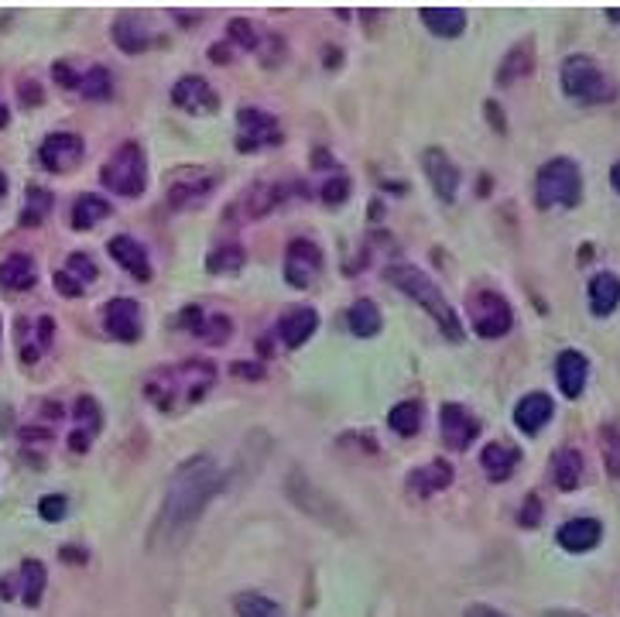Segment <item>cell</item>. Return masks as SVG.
Returning <instances> with one entry per match:
<instances>
[{
  "label": "cell",
  "mask_w": 620,
  "mask_h": 617,
  "mask_svg": "<svg viewBox=\"0 0 620 617\" xmlns=\"http://www.w3.org/2000/svg\"><path fill=\"white\" fill-rule=\"evenodd\" d=\"M223 470L209 453H192L175 467V474L165 484V498L148 528L151 552H179L192 539L199 518L206 515L209 501L220 494Z\"/></svg>",
  "instance_id": "obj_1"
},
{
  "label": "cell",
  "mask_w": 620,
  "mask_h": 617,
  "mask_svg": "<svg viewBox=\"0 0 620 617\" xmlns=\"http://www.w3.org/2000/svg\"><path fill=\"white\" fill-rule=\"evenodd\" d=\"M620 306V275L614 271H600L590 278V309L597 316H610Z\"/></svg>",
  "instance_id": "obj_31"
},
{
  "label": "cell",
  "mask_w": 620,
  "mask_h": 617,
  "mask_svg": "<svg viewBox=\"0 0 620 617\" xmlns=\"http://www.w3.org/2000/svg\"><path fill=\"white\" fill-rule=\"evenodd\" d=\"M285 494H288V501H292L295 508H302L305 515L312 518V522L333 528V532H353L350 511H346L329 491H322V487L309 474H305L302 467H295L292 474L285 477Z\"/></svg>",
  "instance_id": "obj_4"
},
{
  "label": "cell",
  "mask_w": 620,
  "mask_h": 617,
  "mask_svg": "<svg viewBox=\"0 0 620 617\" xmlns=\"http://www.w3.org/2000/svg\"><path fill=\"white\" fill-rule=\"evenodd\" d=\"M388 282L398 288V292L412 295V299L429 312L432 319L439 323V330L449 336L453 343L463 340V323L460 316H456V309L446 302V295H442V288L432 282L429 275H425L422 268H415V264H394L388 268Z\"/></svg>",
  "instance_id": "obj_3"
},
{
  "label": "cell",
  "mask_w": 620,
  "mask_h": 617,
  "mask_svg": "<svg viewBox=\"0 0 620 617\" xmlns=\"http://www.w3.org/2000/svg\"><path fill=\"white\" fill-rule=\"evenodd\" d=\"M79 93H83L86 100H107V96H114V76H110V69L93 66L90 72H83Z\"/></svg>",
  "instance_id": "obj_40"
},
{
  "label": "cell",
  "mask_w": 620,
  "mask_h": 617,
  "mask_svg": "<svg viewBox=\"0 0 620 617\" xmlns=\"http://www.w3.org/2000/svg\"><path fill=\"white\" fill-rule=\"evenodd\" d=\"M463 617H507V614L497 611V607H490V604H470L463 611Z\"/></svg>",
  "instance_id": "obj_49"
},
{
  "label": "cell",
  "mask_w": 620,
  "mask_h": 617,
  "mask_svg": "<svg viewBox=\"0 0 620 617\" xmlns=\"http://www.w3.org/2000/svg\"><path fill=\"white\" fill-rule=\"evenodd\" d=\"M487 117H490V124H494V131H507V120L501 117V107H497L494 100H487Z\"/></svg>",
  "instance_id": "obj_50"
},
{
  "label": "cell",
  "mask_w": 620,
  "mask_h": 617,
  "mask_svg": "<svg viewBox=\"0 0 620 617\" xmlns=\"http://www.w3.org/2000/svg\"><path fill=\"white\" fill-rule=\"evenodd\" d=\"M100 179H103V186L110 192H117V196L138 199L144 186H148V158H144L141 144L138 141L120 144L114 155L107 158Z\"/></svg>",
  "instance_id": "obj_7"
},
{
  "label": "cell",
  "mask_w": 620,
  "mask_h": 617,
  "mask_svg": "<svg viewBox=\"0 0 620 617\" xmlns=\"http://www.w3.org/2000/svg\"><path fill=\"white\" fill-rule=\"evenodd\" d=\"M233 611L237 617H281V604L257 590H244V594L233 597Z\"/></svg>",
  "instance_id": "obj_36"
},
{
  "label": "cell",
  "mask_w": 620,
  "mask_h": 617,
  "mask_svg": "<svg viewBox=\"0 0 620 617\" xmlns=\"http://www.w3.org/2000/svg\"><path fill=\"white\" fill-rule=\"evenodd\" d=\"M281 203V189L278 186H254V189H247L244 192V210L251 220H257V216H268L275 206Z\"/></svg>",
  "instance_id": "obj_39"
},
{
  "label": "cell",
  "mask_w": 620,
  "mask_h": 617,
  "mask_svg": "<svg viewBox=\"0 0 620 617\" xmlns=\"http://www.w3.org/2000/svg\"><path fill=\"white\" fill-rule=\"evenodd\" d=\"M449 484H453V467H449L446 460L422 463V467H415L412 474L405 477L408 494H415V498H432V494L446 491Z\"/></svg>",
  "instance_id": "obj_25"
},
{
  "label": "cell",
  "mask_w": 620,
  "mask_h": 617,
  "mask_svg": "<svg viewBox=\"0 0 620 617\" xmlns=\"http://www.w3.org/2000/svg\"><path fill=\"white\" fill-rule=\"evenodd\" d=\"M346 323H350V330L357 336H377L384 326V316H381V309H377V302L357 299L350 306V312H346Z\"/></svg>",
  "instance_id": "obj_34"
},
{
  "label": "cell",
  "mask_w": 620,
  "mask_h": 617,
  "mask_svg": "<svg viewBox=\"0 0 620 617\" xmlns=\"http://www.w3.org/2000/svg\"><path fill=\"white\" fill-rule=\"evenodd\" d=\"M552 480L559 484V491H576L583 484V456L579 450H559L552 460Z\"/></svg>",
  "instance_id": "obj_33"
},
{
  "label": "cell",
  "mask_w": 620,
  "mask_h": 617,
  "mask_svg": "<svg viewBox=\"0 0 620 617\" xmlns=\"http://www.w3.org/2000/svg\"><path fill=\"white\" fill-rule=\"evenodd\" d=\"M52 206H55L52 192L42 189V186H31L28 196H24V206H21V223H24V227H38V223L48 220Z\"/></svg>",
  "instance_id": "obj_37"
},
{
  "label": "cell",
  "mask_w": 620,
  "mask_h": 617,
  "mask_svg": "<svg viewBox=\"0 0 620 617\" xmlns=\"http://www.w3.org/2000/svg\"><path fill=\"white\" fill-rule=\"evenodd\" d=\"M96 278H100L96 261L90 254L76 251V254H69V261L62 264V271L55 275V288H59L62 295H69V299H76V295H83L90 285H96Z\"/></svg>",
  "instance_id": "obj_21"
},
{
  "label": "cell",
  "mask_w": 620,
  "mask_h": 617,
  "mask_svg": "<svg viewBox=\"0 0 620 617\" xmlns=\"http://www.w3.org/2000/svg\"><path fill=\"white\" fill-rule=\"evenodd\" d=\"M110 216V203L96 192H83L72 206V227L76 230H93L96 223H103Z\"/></svg>",
  "instance_id": "obj_32"
},
{
  "label": "cell",
  "mask_w": 620,
  "mask_h": 617,
  "mask_svg": "<svg viewBox=\"0 0 620 617\" xmlns=\"http://www.w3.org/2000/svg\"><path fill=\"white\" fill-rule=\"evenodd\" d=\"M21 600L24 607H38L42 604V594H45V583H48V570L45 563H38V559H24L21 563Z\"/></svg>",
  "instance_id": "obj_35"
},
{
  "label": "cell",
  "mask_w": 620,
  "mask_h": 617,
  "mask_svg": "<svg viewBox=\"0 0 620 617\" xmlns=\"http://www.w3.org/2000/svg\"><path fill=\"white\" fill-rule=\"evenodd\" d=\"M38 282V268L31 254H11V258L0 261V288L7 292H24Z\"/></svg>",
  "instance_id": "obj_30"
},
{
  "label": "cell",
  "mask_w": 620,
  "mask_h": 617,
  "mask_svg": "<svg viewBox=\"0 0 620 617\" xmlns=\"http://www.w3.org/2000/svg\"><path fill=\"white\" fill-rule=\"evenodd\" d=\"M220 175L206 165H179L172 175H168V203L175 210H192V206L206 203L209 192L216 189Z\"/></svg>",
  "instance_id": "obj_8"
},
{
  "label": "cell",
  "mask_w": 620,
  "mask_h": 617,
  "mask_svg": "<svg viewBox=\"0 0 620 617\" xmlns=\"http://www.w3.org/2000/svg\"><path fill=\"white\" fill-rule=\"evenodd\" d=\"M470 323H473V330H477V336H483V340H497V336L511 333L514 309L501 292L483 288V292H477L470 299Z\"/></svg>",
  "instance_id": "obj_9"
},
{
  "label": "cell",
  "mask_w": 620,
  "mask_h": 617,
  "mask_svg": "<svg viewBox=\"0 0 620 617\" xmlns=\"http://www.w3.org/2000/svg\"><path fill=\"white\" fill-rule=\"evenodd\" d=\"M600 450H603V460H607L610 477H620V429L617 426H603Z\"/></svg>",
  "instance_id": "obj_42"
},
{
  "label": "cell",
  "mask_w": 620,
  "mask_h": 617,
  "mask_svg": "<svg viewBox=\"0 0 620 617\" xmlns=\"http://www.w3.org/2000/svg\"><path fill=\"white\" fill-rule=\"evenodd\" d=\"M83 155H86V144L72 131L48 134L42 141V151H38V158H42L48 172H72V168H79V162H83Z\"/></svg>",
  "instance_id": "obj_14"
},
{
  "label": "cell",
  "mask_w": 620,
  "mask_h": 617,
  "mask_svg": "<svg viewBox=\"0 0 620 617\" xmlns=\"http://www.w3.org/2000/svg\"><path fill=\"white\" fill-rule=\"evenodd\" d=\"M535 72V38H521L507 48L501 69H497V86H511Z\"/></svg>",
  "instance_id": "obj_27"
},
{
  "label": "cell",
  "mask_w": 620,
  "mask_h": 617,
  "mask_svg": "<svg viewBox=\"0 0 620 617\" xmlns=\"http://www.w3.org/2000/svg\"><path fill=\"white\" fill-rule=\"evenodd\" d=\"M230 374H237V378H251V381H261L264 378V367L261 364H233Z\"/></svg>",
  "instance_id": "obj_48"
},
{
  "label": "cell",
  "mask_w": 620,
  "mask_h": 617,
  "mask_svg": "<svg viewBox=\"0 0 620 617\" xmlns=\"http://www.w3.org/2000/svg\"><path fill=\"white\" fill-rule=\"evenodd\" d=\"M480 467L490 484H504V480H511L514 470L521 467V446L511 443V439H494V443L483 446Z\"/></svg>",
  "instance_id": "obj_18"
},
{
  "label": "cell",
  "mask_w": 620,
  "mask_h": 617,
  "mask_svg": "<svg viewBox=\"0 0 620 617\" xmlns=\"http://www.w3.org/2000/svg\"><path fill=\"white\" fill-rule=\"evenodd\" d=\"M216 367L203 357H189L179 364H165L144 378V398L165 415H179L185 408L199 405L213 391Z\"/></svg>",
  "instance_id": "obj_2"
},
{
  "label": "cell",
  "mask_w": 620,
  "mask_h": 617,
  "mask_svg": "<svg viewBox=\"0 0 620 617\" xmlns=\"http://www.w3.org/2000/svg\"><path fill=\"white\" fill-rule=\"evenodd\" d=\"M319 199H322L326 206L346 203V199H350V179H346V175H340V179H329L326 186L319 189Z\"/></svg>",
  "instance_id": "obj_44"
},
{
  "label": "cell",
  "mask_w": 620,
  "mask_h": 617,
  "mask_svg": "<svg viewBox=\"0 0 620 617\" xmlns=\"http://www.w3.org/2000/svg\"><path fill=\"white\" fill-rule=\"evenodd\" d=\"M62 559H86V556L79 552V546H66L62 549Z\"/></svg>",
  "instance_id": "obj_53"
},
{
  "label": "cell",
  "mask_w": 620,
  "mask_h": 617,
  "mask_svg": "<svg viewBox=\"0 0 620 617\" xmlns=\"http://www.w3.org/2000/svg\"><path fill=\"white\" fill-rule=\"evenodd\" d=\"M542 617H586V614H579V611H566V607H555V611H545Z\"/></svg>",
  "instance_id": "obj_52"
},
{
  "label": "cell",
  "mask_w": 620,
  "mask_h": 617,
  "mask_svg": "<svg viewBox=\"0 0 620 617\" xmlns=\"http://www.w3.org/2000/svg\"><path fill=\"white\" fill-rule=\"evenodd\" d=\"M607 21H614V24H620V7H610V11H607Z\"/></svg>",
  "instance_id": "obj_55"
},
{
  "label": "cell",
  "mask_w": 620,
  "mask_h": 617,
  "mask_svg": "<svg viewBox=\"0 0 620 617\" xmlns=\"http://www.w3.org/2000/svg\"><path fill=\"white\" fill-rule=\"evenodd\" d=\"M7 124V107H0V127Z\"/></svg>",
  "instance_id": "obj_57"
},
{
  "label": "cell",
  "mask_w": 620,
  "mask_h": 617,
  "mask_svg": "<svg viewBox=\"0 0 620 617\" xmlns=\"http://www.w3.org/2000/svg\"><path fill=\"white\" fill-rule=\"evenodd\" d=\"M610 182H614V189L620 192V162H617L614 168H610Z\"/></svg>",
  "instance_id": "obj_54"
},
{
  "label": "cell",
  "mask_w": 620,
  "mask_h": 617,
  "mask_svg": "<svg viewBox=\"0 0 620 617\" xmlns=\"http://www.w3.org/2000/svg\"><path fill=\"white\" fill-rule=\"evenodd\" d=\"M586 374H590V360H586V354H579V350H573V347L559 350V357H555V381H559L562 395L566 398L583 395Z\"/></svg>",
  "instance_id": "obj_22"
},
{
  "label": "cell",
  "mask_w": 620,
  "mask_h": 617,
  "mask_svg": "<svg viewBox=\"0 0 620 617\" xmlns=\"http://www.w3.org/2000/svg\"><path fill=\"white\" fill-rule=\"evenodd\" d=\"M182 323L196 340L209 343V347H220V343H227L233 336V319L223 316V312H206L199 306H189L182 312Z\"/></svg>",
  "instance_id": "obj_17"
},
{
  "label": "cell",
  "mask_w": 620,
  "mask_h": 617,
  "mask_svg": "<svg viewBox=\"0 0 620 617\" xmlns=\"http://www.w3.org/2000/svg\"><path fill=\"white\" fill-rule=\"evenodd\" d=\"M227 42H237L240 48H247V52H254L257 45H261V35H257V28L251 21L244 18H233L227 24Z\"/></svg>",
  "instance_id": "obj_43"
},
{
  "label": "cell",
  "mask_w": 620,
  "mask_h": 617,
  "mask_svg": "<svg viewBox=\"0 0 620 617\" xmlns=\"http://www.w3.org/2000/svg\"><path fill=\"white\" fill-rule=\"evenodd\" d=\"M103 429V412H100V402L90 395L76 398V405H72V432H69V446L76 453H86L93 446V439L100 436Z\"/></svg>",
  "instance_id": "obj_16"
},
{
  "label": "cell",
  "mask_w": 620,
  "mask_h": 617,
  "mask_svg": "<svg viewBox=\"0 0 620 617\" xmlns=\"http://www.w3.org/2000/svg\"><path fill=\"white\" fill-rule=\"evenodd\" d=\"M103 326H107V333L114 336L120 343H134L141 340V302L138 299H127V295H120V299H110L107 309H103Z\"/></svg>",
  "instance_id": "obj_15"
},
{
  "label": "cell",
  "mask_w": 620,
  "mask_h": 617,
  "mask_svg": "<svg viewBox=\"0 0 620 617\" xmlns=\"http://www.w3.org/2000/svg\"><path fill=\"white\" fill-rule=\"evenodd\" d=\"M562 90L569 100L583 103V107H600V103L617 100V83L600 69L593 55H569L562 62Z\"/></svg>",
  "instance_id": "obj_5"
},
{
  "label": "cell",
  "mask_w": 620,
  "mask_h": 617,
  "mask_svg": "<svg viewBox=\"0 0 620 617\" xmlns=\"http://www.w3.org/2000/svg\"><path fill=\"white\" fill-rule=\"evenodd\" d=\"M110 258H114L120 268L127 271V275L134 278V282H151V258H148V247L141 244L138 237L131 234H117L110 237L107 244Z\"/></svg>",
  "instance_id": "obj_19"
},
{
  "label": "cell",
  "mask_w": 620,
  "mask_h": 617,
  "mask_svg": "<svg viewBox=\"0 0 620 617\" xmlns=\"http://www.w3.org/2000/svg\"><path fill=\"white\" fill-rule=\"evenodd\" d=\"M206 268L213 271V275H237V271L244 268V251H240L237 244L216 247V251L206 258Z\"/></svg>",
  "instance_id": "obj_41"
},
{
  "label": "cell",
  "mask_w": 620,
  "mask_h": 617,
  "mask_svg": "<svg viewBox=\"0 0 620 617\" xmlns=\"http://www.w3.org/2000/svg\"><path fill=\"white\" fill-rule=\"evenodd\" d=\"M583 199V172L573 158H549L535 175V203L542 210H555V206H579Z\"/></svg>",
  "instance_id": "obj_6"
},
{
  "label": "cell",
  "mask_w": 620,
  "mask_h": 617,
  "mask_svg": "<svg viewBox=\"0 0 620 617\" xmlns=\"http://www.w3.org/2000/svg\"><path fill=\"white\" fill-rule=\"evenodd\" d=\"M52 76H55V83H59L62 90H79V79H83V76H76V69H72L69 62H55Z\"/></svg>",
  "instance_id": "obj_46"
},
{
  "label": "cell",
  "mask_w": 620,
  "mask_h": 617,
  "mask_svg": "<svg viewBox=\"0 0 620 617\" xmlns=\"http://www.w3.org/2000/svg\"><path fill=\"white\" fill-rule=\"evenodd\" d=\"M110 38H114V45L127 55H141L155 45V35H151V28L138 18V14H120V18L114 21Z\"/></svg>",
  "instance_id": "obj_26"
},
{
  "label": "cell",
  "mask_w": 620,
  "mask_h": 617,
  "mask_svg": "<svg viewBox=\"0 0 620 617\" xmlns=\"http://www.w3.org/2000/svg\"><path fill=\"white\" fill-rule=\"evenodd\" d=\"M281 144L278 117L261 107H240L237 110V148L240 151H261Z\"/></svg>",
  "instance_id": "obj_10"
},
{
  "label": "cell",
  "mask_w": 620,
  "mask_h": 617,
  "mask_svg": "<svg viewBox=\"0 0 620 617\" xmlns=\"http://www.w3.org/2000/svg\"><path fill=\"white\" fill-rule=\"evenodd\" d=\"M552 415H555L552 398L545 395V391H531V395H525L514 405V426L525 432V436H535V432H542L549 426Z\"/></svg>",
  "instance_id": "obj_24"
},
{
  "label": "cell",
  "mask_w": 620,
  "mask_h": 617,
  "mask_svg": "<svg viewBox=\"0 0 620 617\" xmlns=\"http://www.w3.org/2000/svg\"><path fill=\"white\" fill-rule=\"evenodd\" d=\"M422 168H425V175H429L432 189H436V196L442 199V203H453L456 192H460V168L453 165V158H449L442 148H429L422 155Z\"/></svg>",
  "instance_id": "obj_20"
},
{
  "label": "cell",
  "mask_w": 620,
  "mask_h": 617,
  "mask_svg": "<svg viewBox=\"0 0 620 617\" xmlns=\"http://www.w3.org/2000/svg\"><path fill=\"white\" fill-rule=\"evenodd\" d=\"M555 539H559V546L566 552H590L600 546L603 525L597 522V518H569V522L559 528Z\"/></svg>",
  "instance_id": "obj_28"
},
{
  "label": "cell",
  "mask_w": 620,
  "mask_h": 617,
  "mask_svg": "<svg viewBox=\"0 0 620 617\" xmlns=\"http://www.w3.org/2000/svg\"><path fill=\"white\" fill-rule=\"evenodd\" d=\"M209 59H213V62H227L230 59V55H227V45H213V48H209Z\"/></svg>",
  "instance_id": "obj_51"
},
{
  "label": "cell",
  "mask_w": 620,
  "mask_h": 617,
  "mask_svg": "<svg viewBox=\"0 0 620 617\" xmlns=\"http://www.w3.org/2000/svg\"><path fill=\"white\" fill-rule=\"evenodd\" d=\"M38 515L45 518V522H59L62 515H66V494H48V498L38 501Z\"/></svg>",
  "instance_id": "obj_45"
},
{
  "label": "cell",
  "mask_w": 620,
  "mask_h": 617,
  "mask_svg": "<svg viewBox=\"0 0 620 617\" xmlns=\"http://www.w3.org/2000/svg\"><path fill=\"white\" fill-rule=\"evenodd\" d=\"M172 103L185 114L199 117V114H216L220 110V96L209 86V79L196 76V72H189V76H179L172 86Z\"/></svg>",
  "instance_id": "obj_13"
},
{
  "label": "cell",
  "mask_w": 620,
  "mask_h": 617,
  "mask_svg": "<svg viewBox=\"0 0 620 617\" xmlns=\"http://www.w3.org/2000/svg\"><path fill=\"white\" fill-rule=\"evenodd\" d=\"M388 422H391V429L398 432V436H415L418 429H422V402H398L388 412Z\"/></svg>",
  "instance_id": "obj_38"
},
{
  "label": "cell",
  "mask_w": 620,
  "mask_h": 617,
  "mask_svg": "<svg viewBox=\"0 0 620 617\" xmlns=\"http://www.w3.org/2000/svg\"><path fill=\"white\" fill-rule=\"evenodd\" d=\"M322 271V251L316 240L295 237L285 251V282L295 288H312Z\"/></svg>",
  "instance_id": "obj_11"
},
{
  "label": "cell",
  "mask_w": 620,
  "mask_h": 617,
  "mask_svg": "<svg viewBox=\"0 0 620 617\" xmlns=\"http://www.w3.org/2000/svg\"><path fill=\"white\" fill-rule=\"evenodd\" d=\"M518 522L525 525V528H535L538 522H542V501L531 494V498L521 504V515H518Z\"/></svg>",
  "instance_id": "obj_47"
},
{
  "label": "cell",
  "mask_w": 620,
  "mask_h": 617,
  "mask_svg": "<svg viewBox=\"0 0 620 617\" xmlns=\"http://www.w3.org/2000/svg\"><path fill=\"white\" fill-rule=\"evenodd\" d=\"M439 429H442V443H446L449 450L463 453V450H470L473 439L480 436V419L466 405L446 402L439 412Z\"/></svg>",
  "instance_id": "obj_12"
},
{
  "label": "cell",
  "mask_w": 620,
  "mask_h": 617,
  "mask_svg": "<svg viewBox=\"0 0 620 617\" xmlns=\"http://www.w3.org/2000/svg\"><path fill=\"white\" fill-rule=\"evenodd\" d=\"M316 330H319V312L312 306H295L278 319V340L288 350H299L305 340H312Z\"/></svg>",
  "instance_id": "obj_23"
},
{
  "label": "cell",
  "mask_w": 620,
  "mask_h": 617,
  "mask_svg": "<svg viewBox=\"0 0 620 617\" xmlns=\"http://www.w3.org/2000/svg\"><path fill=\"white\" fill-rule=\"evenodd\" d=\"M7 199V179H4V172H0V203Z\"/></svg>",
  "instance_id": "obj_56"
},
{
  "label": "cell",
  "mask_w": 620,
  "mask_h": 617,
  "mask_svg": "<svg viewBox=\"0 0 620 617\" xmlns=\"http://www.w3.org/2000/svg\"><path fill=\"white\" fill-rule=\"evenodd\" d=\"M418 18H422V24L436 38H460L466 31V11L463 7H422Z\"/></svg>",
  "instance_id": "obj_29"
}]
</instances>
